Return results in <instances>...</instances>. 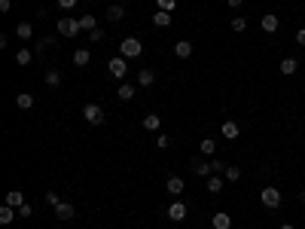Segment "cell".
I'll return each instance as SVG.
<instances>
[{"mask_svg": "<svg viewBox=\"0 0 305 229\" xmlns=\"http://www.w3.org/2000/svg\"><path fill=\"white\" fill-rule=\"evenodd\" d=\"M119 55H122V58H141V55H144V43L138 37H126L119 43Z\"/></svg>", "mask_w": 305, "mask_h": 229, "instance_id": "obj_1", "label": "cell"}, {"mask_svg": "<svg viewBox=\"0 0 305 229\" xmlns=\"http://www.w3.org/2000/svg\"><path fill=\"white\" fill-rule=\"evenodd\" d=\"M259 202H263V208L275 211V208H281L284 196H281V190H278V187H263V192H259Z\"/></svg>", "mask_w": 305, "mask_h": 229, "instance_id": "obj_2", "label": "cell"}, {"mask_svg": "<svg viewBox=\"0 0 305 229\" xmlns=\"http://www.w3.org/2000/svg\"><path fill=\"white\" fill-rule=\"evenodd\" d=\"M55 28H58V34H61V37H67V40H73V37H80V19H71V16H67V19H58V25H55Z\"/></svg>", "mask_w": 305, "mask_h": 229, "instance_id": "obj_3", "label": "cell"}, {"mask_svg": "<svg viewBox=\"0 0 305 229\" xmlns=\"http://www.w3.org/2000/svg\"><path fill=\"white\" fill-rule=\"evenodd\" d=\"M107 74H110V76H116V79H122V76L128 74V58H122V55L110 58V61H107Z\"/></svg>", "mask_w": 305, "mask_h": 229, "instance_id": "obj_4", "label": "cell"}, {"mask_svg": "<svg viewBox=\"0 0 305 229\" xmlns=\"http://www.w3.org/2000/svg\"><path fill=\"white\" fill-rule=\"evenodd\" d=\"M83 119L89 125H101V122H104V107H101V104H86L83 107Z\"/></svg>", "mask_w": 305, "mask_h": 229, "instance_id": "obj_5", "label": "cell"}, {"mask_svg": "<svg viewBox=\"0 0 305 229\" xmlns=\"http://www.w3.org/2000/svg\"><path fill=\"white\" fill-rule=\"evenodd\" d=\"M165 214H168V220H171V223H183V220H186V214H189V208L177 199V202L168 205V211H165Z\"/></svg>", "mask_w": 305, "mask_h": 229, "instance_id": "obj_6", "label": "cell"}, {"mask_svg": "<svg viewBox=\"0 0 305 229\" xmlns=\"http://www.w3.org/2000/svg\"><path fill=\"white\" fill-rule=\"evenodd\" d=\"M189 168H193V174H198V177H211L214 174V165L208 162V159H201V156H196L193 162H189Z\"/></svg>", "mask_w": 305, "mask_h": 229, "instance_id": "obj_7", "label": "cell"}, {"mask_svg": "<svg viewBox=\"0 0 305 229\" xmlns=\"http://www.w3.org/2000/svg\"><path fill=\"white\" fill-rule=\"evenodd\" d=\"M186 190V183H183V177H177V174H171V177H168L165 180V192H171V196L177 199L180 196V192H183Z\"/></svg>", "mask_w": 305, "mask_h": 229, "instance_id": "obj_8", "label": "cell"}, {"mask_svg": "<svg viewBox=\"0 0 305 229\" xmlns=\"http://www.w3.org/2000/svg\"><path fill=\"white\" fill-rule=\"evenodd\" d=\"M3 205H9V208H16V211H18L21 205H25V192H21V190H9Z\"/></svg>", "mask_w": 305, "mask_h": 229, "instance_id": "obj_9", "label": "cell"}, {"mask_svg": "<svg viewBox=\"0 0 305 229\" xmlns=\"http://www.w3.org/2000/svg\"><path fill=\"white\" fill-rule=\"evenodd\" d=\"M259 21H263V31H266V34H275V31L281 28V19H278L275 13H266Z\"/></svg>", "mask_w": 305, "mask_h": 229, "instance_id": "obj_10", "label": "cell"}, {"mask_svg": "<svg viewBox=\"0 0 305 229\" xmlns=\"http://www.w3.org/2000/svg\"><path fill=\"white\" fill-rule=\"evenodd\" d=\"M55 217H58V220H73V217H76V208H73L71 202H61L58 208H55Z\"/></svg>", "mask_w": 305, "mask_h": 229, "instance_id": "obj_11", "label": "cell"}, {"mask_svg": "<svg viewBox=\"0 0 305 229\" xmlns=\"http://www.w3.org/2000/svg\"><path fill=\"white\" fill-rule=\"evenodd\" d=\"M238 134H241V125L235 122V119H226V122H223V137H229V141H235Z\"/></svg>", "mask_w": 305, "mask_h": 229, "instance_id": "obj_12", "label": "cell"}, {"mask_svg": "<svg viewBox=\"0 0 305 229\" xmlns=\"http://www.w3.org/2000/svg\"><path fill=\"white\" fill-rule=\"evenodd\" d=\"M278 71H281V74H284V76H293V74H296V71H299V61H296V58H293V55H287V58H284V61H281V67H278Z\"/></svg>", "mask_w": 305, "mask_h": 229, "instance_id": "obj_13", "label": "cell"}, {"mask_svg": "<svg viewBox=\"0 0 305 229\" xmlns=\"http://www.w3.org/2000/svg\"><path fill=\"white\" fill-rule=\"evenodd\" d=\"M174 55L177 58H189V55H193V43L189 40H177L174 43Z\"/></svg>", "mask_w": 305, "mask_h": 229, "instance_id": "obj_14", "label": "cell"}, {"mask_svg": "<svg viewBox=\"0 0 305 229\" xmlns=\"http://www.w3.org/2000/svg\"><path fill=\"white\" fill-rule=\"evenodd\" d=\"M171 13H162V9H156V13H153V25L156 28H171Z\"/></svg>", "mask_w": 305, "mask_h": 229, "instance_id": "obj_15", "label": "cell"}, {"mask_svg": "<svg viewBox=\"0 0 305 229\" xmlns=\"http://www.w3.org/2000/svg\"><path fill=\"white\" fill-rule=\"evenodd\" d=\"M141 125L146 132H159V125H162V116H156V113H146V116L141 119Z\"/></svg>", "mask_w": 305, "mask_h": 229, "instance_id": "obj_16", "label": "cell"}, {"mask_svg": "<svg viewBox=\"0 0 305 229\" xmlns=\"http://www.w3.org/2000/svg\"><path fill=\"white\" fill-rule=\"evenodd\" d=\"M16 37L18 40H31L34 37V25H31V21H18V25H16Z\"/></svg>", "mask_w": 305, "mask_h": 229, "instance_id": "obj_17", "label": "cell"}, {"mask_svg": "<svg viewBox=\"0 0 305 229\" xmlns=\"http://www.w3.org/2000/svg\"><path fill=\"white\" fill-rule=\"evenodd\" d=\"M16 107L18 110H31L34 107V95H31V92H18V95H16Z\"/></svg>", "mask_w": 305, "mask_h": 229, "instance_id": "obj_18", "label": "cell"}, {"mask_svg": "<svg viewBox=\"0 0 305 229\" xmlns=\"http://www.w3.org/2000/svg\"><path fill=\"white\" fill-rule=\"evenodd\" d=\"M214 229H232V217L226 211H217L214 214Z\"/></svg>", "mask_w": 305, "mask_h": 229, "instance_id": "obj_19", "label": "cell"}, {"mask_svg": "<svg viewBox=\"0 0 305 229\" xmlns=\"http://www.w3.org/2000/svg\"><path fill=\"white\" fill-rule=\"evenodd\" d=\"M153 83H156V74L150 71V67H141V71H138V86L146 89V86H153Z\"/></svg>", "mask_w": 305, "mask_h": 229, "instance_id": "obj_20", "label": "cell"}, {"mask_svg": "<svg viewBox=\"0 0 305 229\" xmlns=\"http://www.w3.org/2000/svg\"><path fill=\"white\" fill-rule=\"evenodd\" d=\"M134 92H138V89H134L131 83H122V86L116 89V98H119V101H131V98H134Z\"/></svg>", "mask_w": 305, "mask_h": 229, "instance_id": "obj_21", "label": "cell"}, {"mask_svg": "<svg viewBox=\"0 0 305 229\" xmlns=\"http://www.w3.org/2000/svg\"><path fill=\"white\" fill-rule=\"evenodd\" d=\"M89 61H92V52H89V49H76L73 52V64L76 67H86Z\"/></svg>", "mask_w": 305, "mask_h": 229, "instance_id": "obj_22", "label": "cell"}, {"mask_svg": "<svg viewBox=\"0 0 305 229\" xmlns=\"http://www.w3.org/2000/svg\"><path fill=\"white\" fill-rule=\"evenodd\" d=\"M223 180H226V177L211 174V177H208V192H214V196H217V192H223Z\"/></svg>", "mask_w": 305, "mask_h": 229, "instance_id": "obj_23", "label": "cell"}, {"mask_svg": "<svg viewBox=\"0 0 305 229\" xmlns=\"http://www.w3.org/2000/svg\"><path fill=\"white\" fill-rule=\"evenodd\" d=\"M34 55H37L34 49H18V52H16V64H21V67L31 64V61H34Z\"/></svg>", "mask_w": 305, "mask_h": 229, "instance_id": "obj_24", "label": "cell"}, {"mask_svg": "<svg viewBox=\"0 0 305 229\" xmlns=\"http://www.w3.org/2000/svg\"><path fill=\"white\" fill-rule=\"evenodd\" d=\"M16 208H9V205H3V208H0V223H3V226H9V223H13L16 220Z\"/></svg>", "mask_w": 305, "mask_h": 229, "instance_id": "obj_25", "label": "cell"}, {"mask_svg": "<svg viewBox=\"0 0 305 229\" xmlns=\"http://www.w3.org/2000/svg\"><path fill=\"white\" fill-rule=\"evenodd\" d=\"M198 150H201V156H214V150H217V141H214V137H205V141L198 144Z\"/></svg>", "mask_w": 305, "mask_h": 229, "instance_id": "obj_26", "label": "cell"}, {"mask_svg": "<svg viewBox=\"0 0 305 229\" xmlns=\"http://www.w3.org/2000/svg\"><path fill=\"white\" fill-rule=\"evenodd\" d=\"M122 16H126V9H122V6H107V21L116 25V21H122Z\"/></svg>", "mask_w": 305, "mask_h": 229, "instance_id": "obj_27", "label": "cell"}, {"mask_svg": "<svg viewBox=\"0 0 305 229\" xmlns=\"http://www.w3.org/2000/svg\"><path fill=\"white\" fill-rule=\"evenodd\" d=\"M46 86H49V89H58V86H61V71H49V74H46Z\"/></svg>", "mask_w": 305, "mask_h": 229, "instance_id": "obj_28", "label": "cell"}, {"mask_svg": "<svg viewBox=\"0 0 305 229\" xmlns=\"http://www.w3.org/2000/svg\"><path fill=\"white\" fill-rule=\"evenodd\" d=\"M223 177H226V180H229V183H235V180H238V177H241V168H238V165H229V168H226V171H223Z\"/></svg>", "mask_w": 305, "mask_h": 229, "instance_id": "obj_29", "label": "cell"}, {"mask_svg": "<svg viewBox=\"0 0 305 229\" xmlns=\"http://www.w3.org/2000/svg\"><path fill=\"white\" fill-rule=\"evenodd\" d=\"M52 43H55V37H43L40 43H34V52H37V55H43V52H46Z\"/></svg>", "mask_w": 305, "mask_h": 229, "instance_id": "obj_30", "label": "cell"}, {"mask_svg": "<svg viewBox=\"0 0 305 229\" xmlns=\"http://www.w3.org/2000/svg\"><path fill=\"white\" fill-rule=\"evenodd\" d=\"M80 28H83V31H95V28H98V19H92V16H80Z\"/></svg>", "mask_w": 305, "mask_h": 229, "instance_id": "obj_31", "label": "cell"}, {"mask_svg": "<svg viewBox=\"0 0 305 229\" xmlns=\"http://www.w3.org/2000/svg\"><path fill=\"white\" fill-rule=\"evenodd\" d=\"M156 6H159L162 13H174V9H177V0H156Z\"/></svg>", "mask_w": 305, "mask_h": 229, "instance_id": "obj_32", "label": "cell"}, {"mask_svg": "<svg viewBox=\"0 0 305 229\" xmlns=\"http://www.w3.org/2000/svg\"><path fill=\"white\" fill-rule=\"evenodd\" d=\"M229 25H232V31H235V34H244V31H247V19H241V16H238V19H232Z\"/></svg>", "mask_w": 305, "mask_h": 229, "instance_id": "obj_33", "label": "cell"}, {"mask_svg": "<svg viewBox=\"0 0 305 229\" xmlns=\"http://www.w3.org/2000/svg\"><path fill=\"white\" fill-rule=\"evenodd\" d=\"M43 199H46V205H49V208H58V205H61V199H58V192H46V196H43Z\"/></svg>", "mask_w": 305, "mask_h": 229, "instance_id": "obj_34", "label": "cell"}, {"mask_svg": "<svg viewBox=\"0 0 305 229\" xmlns=\"http://www.w3.org/2000/svg\"><path fill=\"white\" fill-rule=\"evenodd\" d=\"M156 147H159V150H168V147H171V137H168V134H159V137H156Z\"/></svg>", "mask_w": 305, "mask_h": 229, "instance_id": "obj_35", "label": "cell"}, {"mask_svg": "<svg viewBox=\"0 0 305 229\" xmlns=\"http://www.w3.org/2000/svg\"><path fill=\"white\" fill-rule=\"evenodd\" d=\"M101 40H104V31H101V28L89 31V43H101Z\"/></svg>", "mask_w": 305, "mask_h": 229, "instance_id": "obj_36", "label": "cell"}, {"mask_svg": "<svg viewBox=\"0 0 305 229\" xmlns=\"http://www.w3.org/2000/svg\"><path fill=\"white\" fill-rule=\"evenodd\" d=\"M55 3H58V9H64V13H67V9H73L80 0H55Z\"/></svg>", "mask_w": 305, "mask_h": 229, "instance_id": "obj_37", "label": "cell"}, {"mask_svg": "<svg viewBox=\"0 0 305 229\" xmlns=\"http://www.w3.org/2000/svg\"><path fill=\"white\" fill-rule=\"evenodd\" d=\"M18 217H34V205H21V208H18Z\"/></svg>", "mask_w": 305, "mask_h": 229, "instance_id": "obj_38", "label": "cell"}, {"mask_svg": "<svg viewBox=\"0 0 305 229\" xmlns=\"http://www.w3.org/2000/svg\"><path fill=\"white\" fill-rule=\"evenodd\" d=\"M211 165H214V174H223V171H226V168H229V165H226V162H220V159H214V162H211Z\"/></svg>", "mask_w": 305, "mask_h": 229, "instance_id": "obj_39", "label": "cell"}, {"mask_svg": "<svg viewBox=\"0 0 305 229\" xmlns=\"http://www.w3.org/2000/svg\"><path fill=\"white\" fill-rule=\"evenodd\" d=\"M13 9V0H0V13H9Z\"/></svg>", "mask_w": 305, "mask_h": 229, "instance_id": "obj_40", "label": "cell"}, {"mask_svg": "<svg viewBox=\"0 0 305 229\" xmlns=\"http://www.w3.org/2000/svg\"><path fill=\"white\" fill-rule=\"evenodd\" d=\"M296 43H299V46H305V28H299V31H296Z\"/></svg>", "mask_w": 305, "mask_h": 229, "instance_id": "obj_41", "label": "cell"}, {"mask_svg": "<svg viewBox=\"0 0 305 229\" xmlns=\"http://www.w3.org/2000/svg\"><path fill=\"white\" fill-rule=\"evenodd\" d=\"M244 3V0H226V6H229V9H238Z\"/></svg>", "mask_w": 305, "mask_h": 229, "instance_id": "obj_42", "label": "cell"}, {"mask_svg": "<svg viewBox=\"0 0 305 229\" xmlns=\"http://www.w3.org/2000/svg\"><path fill=\"white\" fill-rule=\"evenodd\" d=\"M299 202H302V205H305V190H299Z\"/></svg>", "mask_w": 305, "mask_h": 229, "instance_id": "obj_43", "label": "cell"}, {"mask_svg": "<svg viewBox=\"0 0 305 229\" xmlns=\"http://www.w3.org/2000/svg\"><path fill=\"white\" fill-rule=\"evenodd\" d=\"M281 229H296V226H293V223H284V226H281Z\"/></svg>", "mask_w": 305, "mask_h": 229, "instance_id": "obj_44", "label": "cell"}, {"mask_svg": "<svg viewBox=\"0 0 305 229\" xmlns=\"http://www.w3.org/2000/svg\"><path fill=\"white\" fill-rule=\"evenodd\" d=\"M208 229H214V226H208Z\"/></svg>", "mask_w": 305, "mask_h": 229, "instance_id": "obj_45", "label": "cell"}]
</instances>
